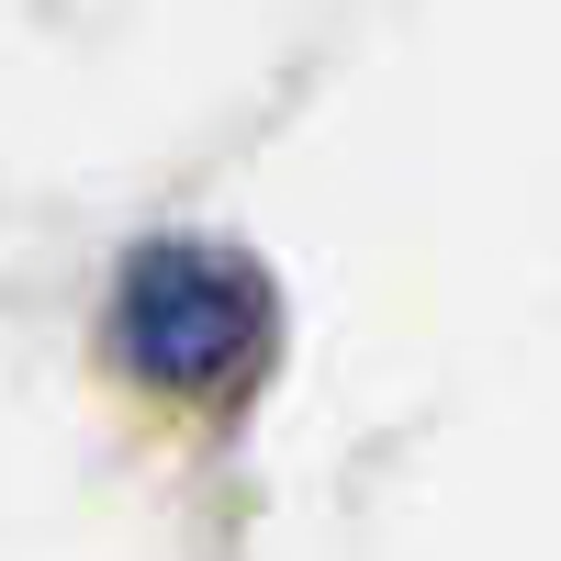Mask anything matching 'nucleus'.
Wrapping results in <instances>:
<instances>
[{
	"label": "nucleus",
	"instance_id": "nucleus-1",
	"mask_svg": "<svg viewBox=\"0 0 561 561\" xmlns=\"http://www.w3.org/2000/svg\"><path fill=\"white\" fill-rule=\"evenodd\" d=\"M124 359L147 382H180V393H214L237 382L270 337V293L225 259V248H147L124 270Z\"/></svg>",
	"mask_w": 561,
	"mask_h": 561
}]
</instances>
